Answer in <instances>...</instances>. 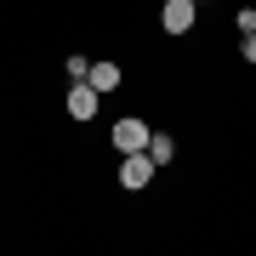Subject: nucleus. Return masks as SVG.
<instances>
[{
  "label": "nucleus",
  "instance_id": "obj_1",
  "mask_svg": "<svg viewBox=\"0 0 256 256\" xmlns=\"http://www.w3.org/2000/svg\"><path fill=\"white\" fill-rule=\"evenodd\" d=\"M154 171H160V165L148 160V148H137V154H120V182H126L131 194H142L148 182H154Z\"/></svg>",
  "mask_w": 256,
  "mask_h": 256
},
{
  "label": "nucleus",
  "instance_id": "obj_2",
  "mask_svg": "<svg viewBox=\"0 0 256 256\" xmlns=\"http://www.w3.org/2000/svg\"><path fill=\"white\" fill-rule=\"evenodd\" d=\"M97 108H102V92H97L92 80H74V86H68V114H74V120H92Z\"/></svg>",
  "mask_w": 256,
  "mask_h": 256
},
{
  "label": "nucleus",
  "instance_id": "obj_3",
  "mask_svg": "<svg viewBox=\"0 0 256 256\" xmlns=\"http://www.w3.org/2000/svg\"><path fill=\"white\" fill-rule=\"evenodd\" d=\"M194 0H165V12H160V23H165V34H188L194 28Z\"/></svg>",
  "mask_w": 256,
  "mask_h": 256
},
{
  "label": "nucleus",
  "instance_id": "obj_4",
  "mask_svg": "<svg viewBox=\"0 0 256 256\" xmlns=\"http://www.w3.org/2000/svg\"><path fill=\"white\" fill-rule=\"evenodd\" d=\"M114 148H120V154L148 148V120H120V126H114Z\"/></svg>",
  "mask_w": 256,
  "mask_h": 256
},
{
  "label": "nucleus",
  "instance_id": "obj_5",
  "mask_svg": "<svg viewBox=\"0 0 256 256\" xmlns=\"http://www.w3.org/2000/svg\"><path fill=\"white\" fill-rule=\"evenodd\" d=\"M86 80H92V86H97V92H102V97H108V92H114V86H120V63H92V74H86Z\"/></svg>",
  "mask_w": 256,
  "mask_h": 256
},
{
  "label": "nucleus",
  "instance_id": "obj_6",
  "mask_svg": "<svg viewBox=\"0 0 256 256\" xmlns=\"http://www.w3.org/2000/svg\"><path fill=\"white\" fill-rule=\"evenodd\" d=\"M171 154H176V142L165 137V131H148V160H154V165H171Z\"/></svg>",
  "mask_w": 256,
  "mask_h": 256
},
{
  "label": "nucleus",
  "instance_id": "obj_7",
  "mask_svg": "<svg viewBox=\"0 0 256 256\" xmlns=\"http://www.w3.org/2000/svg\"><path fill=\"white\" fill-rule=\"evenodd\" d=\"M63 68H68V80H86V74H92V57L74 52V57H63Z\"/></svg>",
  "mask_w": 256,
  "mask_h": 256
},
{
  "label": "nucleus",
  "instance_id": "obj_8",
  "mask_svg": "<svg viewBox=\"0 0 256 256\" xmlns=\"http://www.w3.org/2000/svg\"><path fill=\"white\" fill-rule=\"evenodd\" d=\"M239 34H256V6H245V12H239Z\"/></svg>",
  "mask_w": 256,
  "mask_h": 256
},
{
  "label": "nucleus",
  "instance_id": "obj_9",
  "mask_svg": "<svg viewBox=\"0 0 256 256\" xmlns=\"http://www.w3.org/2000/svg\"><path fill=\"white\" fill-rule=\"evenodd\" d=\"M239 57H245V63L256 68V34H245V40H239Z\"/></svg>",
  "mask_w": 256,
  "mask_h": 256
},
{
  "label": "nucleus",
  "instance_id": "obj_10",
  "mask_svg": "<svg viewBox=\"0 0 256 256\" xmlns=\"http://www.w3.org/2000/svg\"><path fill=\"white\" fill-rule=\"evenodd\" d=\"M194 6H210V0H194Z\"/></svg>",
  "mask_w": 256,
  "mask_h": 256
}]
</instances>
